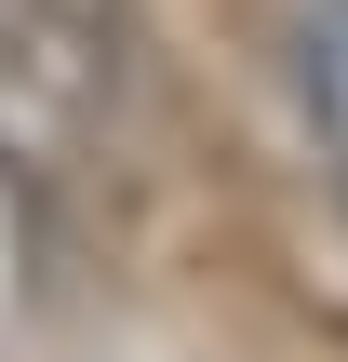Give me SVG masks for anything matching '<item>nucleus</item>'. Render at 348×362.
Returning <instances> with one entry per match:
<instances>
[{"instance_id":"nucleus-1","label":"nucleus","mask_w":348,"mask_h":362,"mask_svg":"<svg viewBox=\"0 0 348 362\" xmlns=\"http://www.w3.org/2000/svg\"><path fill=\"white\" fill-rule=\"evenodd\" d=\"M295 81H308V121H322L335 188H348V0H295Z\"/></svg>"}]
</instances>
